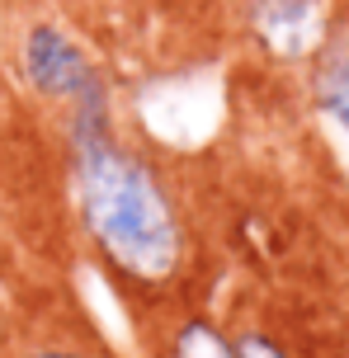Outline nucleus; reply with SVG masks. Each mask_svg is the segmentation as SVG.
<instances>
[{"instance_id": "f257e3e1", "label": "nucleus", "mask_w": 349, "mask_h": 358, "mask_svg": "<svg viewBox=\"0 0 349 358\" xmlns=\"http://www.w3.org/2000/svg\"><path fill=\"white\" fill-rule=\"evenodd\" d=\"M80 208L94 241L132 278H170L180 264V222L161 184L109 146L99 132L80 137Z\"/></svg>"}, {"instance_id": "f03ea898", "label": "nucleus", "mask_w": 349, "mask_h": 358, "mask_svg": "<svg viewBox=\"0 0 349 358\" xmlns=\"http://www.w3.org/2000/svg\"><path fill=\"white\" fill-rule=\"evenodd\" d=\"M24 71L43 94H90V66L57 29H34L24 43Z\"/></svg>"}, {"instance_id": "7ed1b4c3", "label": "nucleus", "mask_w": 349, "mask_h": 358, "mask_svg": "<svg viewBox=\"0 0 349 358\" xmlns=\"http://www.w3.org/2000/svg\"><path fill=\"white\" fill-rule=\"evenodd\" d=\"M255 29L269 52L302 57L321 38V5L316 0H255Z\"/></svg>"}, {"instance_id": "20e7f679", "label": "nucleus", "mask_w": 349, "mask_h": 358, "mask_svg": "<svg viewBox=\"0 0 349 358\" xmlns=\"http://www.w3.org/2000/svg\"><path fill=\"white\" fill-rule=\"evenodd\" d=\"M316 99L349 132V48H331L326 62L316 66Z\"/></svg>"}, {"instance_id": "39448f33", "label": "nucleus", "mask_w": 349, "mask_h": 358, "mask_svg": "<svg viewBox=\"0 0 349 358\" xmlns=\"http://www.w3.org/2000/svg\"><path fill=\"white\" fill-rule=\"evenodd\" d=\"M175 358H236L227 349L218 330H208V325H184L180 340H175Z\"/></svg>"}, {"instance_id": "423d86ee", "label": "nucleus", "mask_w": 349, "mask_h": 358, "mask_svg": "<svg viewBox=\"0 0 349 358\" xmlns=\"http://www.w3.org/2000/svg\"><path fill=\"white\" fill-rule=\"evenodd\" d=\"M236 358H283L269 340H241L236 344Z\"/></svg>"}, {"instance_id": "0eeeda50", "label": "nucleus", "mask_w": 349, "mask_h": 358, "mask_svg": "<svg viewBox=\"0 0 349 358\" xmlns=\"http://www.w3.org/2000/svg\"><path fill=\"white\" fill-rule=\"evenodd\" d=\"M34 358H71V354H34Z\"/></svg>"}]
</instances>
